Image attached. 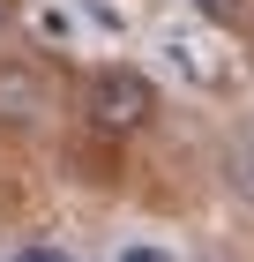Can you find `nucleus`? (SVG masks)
<instances>
[{
	"label": "nucleus",
	"mask_w": 254,
	"mask_h": 262,
	"mask_svg": "<svg viewBox=\"0 0 254 262\" xmlns=\"http://www.w3.org/2000/svg\"><path fill=\"white\" fill-rule=\"evenodd\" d=\"M150 105H157V90L135 75V68H98V75H90V120L112 127V135L142 127V120H150Z\"/></svg>",
	"instance_id": "f257e3e1"
},
{
	"label": "nucleus",
	"mask_w": 254,
	"mask_h": 262,
	"mask_svg": "<svg viewBox=\"0 0 254 262\" xmlns=\"http://www.w3.org/2000/svg\"><path fill=\"white\" fill-rule=\"evenodd\" d=\"M112 262H172V255H165V247H120Z\"/></svg>",
	"instance_id": "f03ea898"
},
{
	"label": "nucleus",
	"mask_w": 254,
	"mask_h": 262,
	"mask_svg": "<svg viewBox=\"0 0 254 262\" xmlns=\"http://www.w3.org/2000/svg\"><path fill=\"white\" fill-rule=\"evenodd\" d=\"M8 262H67V255H53V247H22V255H8Z\"/></svg>",
	"instance_id": "7ed1b4c3"
},
{
	"label": "nucleus",
	"mask_w": 254,
	"mask_h": 262,
	"mask_svg": "<svg viewBox=\"0 0 254 262\" xmlns=\"http://www.w3.org/2000/svg\"><path fill=\"white\" fill-rule=\"evenodd\" d=\"M202 8H210V15H239V0H202Z\"/></svg>",
	"instance_id": "20e7f679"
}]
</instances>
